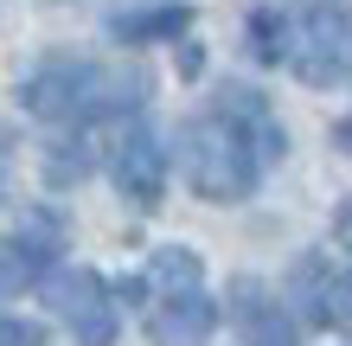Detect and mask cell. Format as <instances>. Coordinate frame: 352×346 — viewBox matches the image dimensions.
Wrapping results in <instances>:
<instances>
[{
    "instance_id": "1",
    "label": "cell",
    "mask_w": 352,
    "mask_h": 346,
    "mask_svg": "<svg viewBox=\"0 0 352 346\" xmlns=\"http://www.w3.org/2000/svg\"><path fill=\"white\" fill-rule=\"evenodd\" d=\"M288 154V135L276 109L263 103L250 84H224L218 103L192 116L179 129V173L186 186L212 206H237V199L256 193V180Z\"/></svg>"
},
{
    "instance_id": "2",
    "label": "cell",
    "mask_w": 352,
    "mask_h": 346,
    "mask_svg": "<svg viewBox=\"0 0 352 346\" xmlns=\"http://www.w3.org/2000/svg\"><path fill=\"white\" fill-rule=\"evenodd\" d=\"M148 90L154 77L129 58H45L38 71H26L19 103L38 122L90 129V122H109V116H135L148 103Z\"/></svg>"
},
{
    "instance_id": "3",
    "label": "cell",
    "mask_w": 352,
    "mask_h": 346,
    "mask_svg": "<svg viewBox=\"0 0 352 346\" xmlns=\"http://www.w3.org/2000/svg\"><path fill=\"white\" fill-rule=\"evenodd\" d=\"M282 65L307 90H340L352 84V0H314L288 19V52Z\"/></svg>"
},
{
    "instance_id": "4",
    "label": "cell",
    "mask_w": 352,
    "mask_h": 346,
    "mask_svg": "<svg viewBox=\"0 0 352 346\" xmlns=\"http://www.w3.org/2000/svg\"><path fill=\"white\" fill-rule=\"evenodd\" d=\"M38 289H45V308L71 327L77 346H116V334H122L116 289L96 270H58V263H52V270L38 276Z\"/></svg>"
},
{
    "instance_id": "5",
    "label": "cell",
    "mask_w": 352,
    "mask_h": 346,
    "mask_svg": "<svg viewBox=\"0 0 352 346\" xmlns=\"http://www.w3.org/2000/svg\"><path fill=\"white\" fill-rule=\"evenodd\" d=\"M288 301L307 327L333 334V327H352V263L340 257H301L288 270Z\"/></svg>"
},
{
    "instance_id": "6",
    "label": "cell",
    "mask_w": 352,
    "mask_h": 346,
    "mask_svg": "<svg viewBox=\"0 0 352 346\" xmlns=\"http://www.w3.org/2000/svg\"><path fill=\"white\" fill-rule=\"evenodd\" d=\"M109 180L141 212H154L160 199H167V148H160V135L148 122H129V129L109 141Z\"/></svg>"
},
{
    "instance_id": "7",
    "label": "cell",
    "mask_w": 352,
    "mask_h": 346,
    "mask_svg": "<svg viewBox=\"0 0 352 346\" xmlns=\"http://www.w3.org/2000/svg\"><path fill=\"white\" fill-rule=\"evenodd\" d=\"M218 327V301L199 289H173V295H148V340L154 346H205Z\"/></svg>"
},
{
    "instance_id": "8",
    "label": "cell",
    "mask_w": 352,
    "mask_h": 346,
    "mask_svg": "<svg viewBox=\"0 0 352 346\" xmlns=\"http://www.w3.org/2000/svg\"><path fill=\"white\" fill-rule=\"evenodd\" d=\"M231 314H237L243 346H301L288 301H276L256 276H237V282H231Z\"/></svg>"
},
{
    "instance_id": "9",
    "label": "cell",
    "mask_w": 352,
    "mask_h": 346,
    "mask_svg": "<svg viewBox=\"0 0 352 346\" xmlns=\"http://www.w3.org/2000/svg\"><path fill=\"white\" fill-rule=\"evenodd\" d=\"M7 244H13V250L32 263L38 276H45L52 263H58V250H65V218H58V212H45V206H26V212L13 218Z\"/></svg>"
},
{
    "instance_id": "10",
    "label": "cell",
    "mask_w": 352,
    "mask_h": 346,
    "mask_svg": "<svg viewBox=\"0 0 352 346\" xmlns=\"http://www.w3.org/2000/svg\"><path fill=\"white\" fill-rule=\"evenodd\" d=\"M192 26V7H148V13H116L109 32L122 45H154V39H186Z\"/></svg>"
},
{
    "instance_id": "11",
    "label": "cell",
    "mask_w": 352,
    "mask_h": 346,
    "mask_svg": "<svg viewBox=\"0 0 352 346\" xmlns=\"http://www.w3.org/2000/svg\"><path fill=\"white\" fill-rule=\"evenodd\" d=\"M90 167H96L90 129H65V135L45 148V186H77V180H90Z\"/></svg>"
},
{
    "instance_id": "12",
    "label": "cell",
    "mask_w": 352,
    "mask_h": 346,
    "mask_svg": "<svg viewBox=\"0 0 352 346\" xmlns=\"http://www.w3.org/2000/svg\"><path fill=\"white\" fill-rule=\"evenodd\" d=\"M148 295H173V289H199L205 282V263L199 250H186V244H160V250L148 257Z\"/></svg>"
},
{
    "instance_id": "13",
    "label": "cell",
    "mask_w": 352,
    "mask_h": 346,
    "mask_svg": "<svg viewBox=\"0 0 352 346\" xmlns=\"http://www.w3.org/2000/svg\"><path fill=\"white\" fill-rule=\"evenodd\" d=\"M250 52L263 58V65H282V52H288V13H276V7L250 13Z\"/></svg>"
},
{
    "instance_id": "14",
    "label": "cell",
    "mask_w": 352,
    "mask_h": 346,
    "mask_svg": "<svg viewBox=\"0 0 352 346\" xmlns=\"http://www.w3.org/2000/svg\"><path fill=\"white\" fill-rule=\"evenodd\" d=\"M26 282H38V270L13 250V244H0V301H7V295H19Z\"/></svg>"
},
{
    "instance_id": "15",
    "label": "cell",
    "mask_w": 352,
    "mask_h": 346,
    "mask_svg": "<svg viewBox=\"0 0 352 346\" xmlns=\"http://www.w3.org/2000/svg\"><path fill=\"white\" fill-rule=\"evenodd\" d=\"M0 346H45V327H38V321L7 314V321H0Z\"/></svg>"
},
{
    "instance_id": "16",
    "label": "cell",
    "mask_w": 352,
    "mask_h": 346,
    "mask_svg": "<svg viewBox=\"0 0 352 346\" xmlns=\"http://www.w3.org/2000/svg\"><path fill=\"white\" fill-rule=\"evenodd\" d=\"M333 244H340V250H346V263H352V199L333 212Z\"/></svg>"
},
{
    "instance_id": "17",
    "label": "cell",
    "mask_w": 352,
    "mask_h": 346,
    "mask_svg": "<svg viewBox=\"0 0 352 346\" xmlns=\"http://www.w3.org/2000/svg\"><path fill=\"white\" fill-rule=\"evenodd\" d=\"M333 148H340V154H352V116H340V122H333Z\"/></svg>"
},
{
    "instance_id": "18",
    "label": "cell",
    "mask_w": 352,
    "mask_h": 346,
    "mask_svg": "<svg viewBox=\"0 0 352 346\" xmlns=\"http://www.w3.org/2000/svg\"><path fill=\"white\" fill-rule=\"evenodd\" d=\"M7 167H13V135L0 129V180H7Z\"/></svg>"
}]
</instances>
